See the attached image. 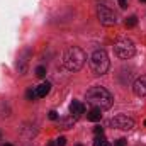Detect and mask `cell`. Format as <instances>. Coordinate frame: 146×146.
Wrapping results in <instances>:
<instances>
[{
	"label": "cell",
	"mask_w": 146,
	"mask_h": 146,
	"mask_svg": "<svg viewBox=\"0 0 146 146\" xmlns=\"http://www.w3.org/2000/svg\"><path fill=\"white\" fill-rule=\"evenodd\" d=\"M87 102H88L92 107L106 110V109H110V107H112L114 97L110 95L109 90H106L104 87H92V88L87 92Z\"/></svg>",
	"instance_id": "1"
},
{
	"label": "cell",
	"mask_w": 146,
	"mask_h": 146,
	"mask_svg": "<svg viewBox=\"0 0 146 146\" xmlns=\"http://www.w3.org/2000/svg\"><path fill=\"white\" fill-rule=\"evenodd\" d=\"M85 61H87V54H85V51H83L82 48H78V46L68 48V49L65 51V54H63V65H65V68L70 70V72H78V70H82V66L85 65Z\"/></svg>",
	"instance_id": "2"
},
{
	"label": "cell",
	"mask_w": 146,
	"mask_h": 146,
	"mask_svg": "<svg viewBox=\"0 0 146 146\" xmlns=\"http://www.w3.org/2000/svg\"><path fill=\"white\" fill-rule=\"evenodd\" d=\"M110 61L104 49H97L90 54V68L95 75H106L109 72Z\"/></svg>",
	"instance_id": "3"
},
{
	"label": "cell",
	"mask_w": 146,
	"mask_h": 146,
	"mask_svg": "<svg viewBox=\"0 0 146 146\" xmlns=\"http://www.w3.org/2000/svg\"><path fill=\"white\" fill-rule=\"evenodd\" d=\"M114 51H115V54H117L119 58H122V60H129V58L134 56L136 48H134V42H133L131 39L121 37V39L115 41V44H114Z\"/></svg>",
	"instance_id": "4"
},
{
	"label": "cell",
	"mask_w": 146,
	"mask_h": 146,
	"mask_svg": "<svg viewBox=\"0 0 146 146\" xmlns=\"http://www.w3.org/2000/svg\"><path fill=\"white\" fill-rule=\"evenodd\" d=\"M97 17L100 21V24H104V26H114L117 22L115 14L110 10L107 5H99L97 7Z\"/></svg>",
	"instance_id": "5"
},
{
	"label": "cell",
	"mask_w": 146,
	"mask_h": 146,
	"mask_svg": "<svg viewBox=\"0 0 146 146\" xmlns=\"http://www.w3.org/2000/svg\"><path fill=\"white\" fill-rule=\"evenodd\" d=\"M109 126L115 127V129H124V131H129V129H133V127H134V121H133L131 117L124 115V114H119V115H115V117H112V119H110V121H109Z\"/></svg>",
	"instance_id": "6"
},
{
	"label": "cell",
	"mask_w": 146,
	"mask_h": 146,
	"mask_svg": "<svg viewBox=\"0 0 146 146\" xmlns=\"http://www.w3.org/2000/svg\"><path fill=\"white\" fill-rule=\"evenodd\" d=\"M133 92L138 97H146V76L145 75L136 78V82L133 83Z\"/></svg>",
	"instance_id": "7"
},
{
	"label": "cell",
	"mask_w": 146,
	"mask_h": 146,
	"mask_svg": "<svg viewBox=\"0 0 146 146\" xmlns=\"http://www.w3.org/2000/svg\"><path fill=\"white\" fill-rule=\"evenodd\" d=\"M49 90H51V83L49 82H42L39 87H36V97H39V99L46 97L49 94Z\"/></svg>",
	"instance_id": "8"
},
{
	"label": "cell",
	"mask_w": 146,
	"mask_h": 146,
	"mask_svg": "<svg viewBox=\"0 0 146 146\" xmlns=\"http://www.w3.org/2000/svg\"><path fill=\"white\" fill-rule=\"evenodd\" d=\"M70 112H72L73 117H80V115L85 112V107H83V104H82V102H76V100H73L72 106H70Z\"/></svg>",
	"instance_id": "9"
},
{
	"label": "cell",
	"mask_w": 146,
	"mask_h": 146,
	"mask_svg": "<svg viewBox=\"0 0 146 146\" xmlns=\"http://www.w3.org/2000/svg\"><path fill=\"white\" fill-rule=\"evenodd\" d=\"M87 119H88V121H92V122L100 121V119H102V110L97 109V107H92V109L87 112Z\"/></svg>",
	"instance_id": "10"
},
{
	"label": "cell",
	"mask_w": 146,
	"mask_h": 146,
	"mask_svg": "<svg viewBox=\"0 0 146 146\" xmlns=\"http://www.w3.org/2000/svg\"><path fill=\"white\" fill-rule=\"evenodd\" d=\"M75 121H76V117H73V115H66V117L60 119V127H61V129H70V127H73Z\"/></svg>",
	"instance_id": "11"
},
{
	"label": "cell",
	"mask_w": 146,
	"mask_h": 146,
	"mask_svg": "<svg viewBox=\"0 0 146 146\" xmlns=\"http://www.w3.org/2000/svg\"><path fill=\"white\" fill-rule=\"evenodd\" d=\"M138 24V19H136V15H131V17H127L126 21H124V26L126 27H134Z\"/></svg>",
	"instance_id": "12"
},
{
	"label": "cell",
	"mask_w": 146,
	"mask_h": 146,
	"mask_svg": "<svg viewBox=\"0 0 146 146\" xmlns=\"http://www.w3.org/2000/svg\"><path fill=\"white\" fill-rule=\"evenodd\" d=\"M94 146H110V143L106 139V138H95V141H94Z\"/></svg>",
	"instance_id": "13"
},
{
	"label": "cell",
	"mask_w": 146,
	"mask_h": 146,
	"mask_svg": "<svg viewBox=\"0 0 146 146\" xmlns=\"http://www.w3.org/2000/svg\"><path fill=\"white\" fill-rule=\"evenodd\" d=\"M36 76L37 78H44V76H46V68H44V66H37L36 68Z\"/></svg>",
	"instance_id": "14"
},
{
	"label": "cell",
	"mask_w": 146,
	"mask_h": 146,
	"mask_svg": "<svg viewBox=\"0 0 146 146\" xmlns=\"http://www.w3.org/2000/svg\"><path fill=\"white\" fill-rule=\"evenodd\" d=\"M26 97H27V99H29V100H34V99H36V90H34V92H33V90H31V88H29V90H27V92H26Z\"/></svg>",
	"instance_id": "15"
},
{
	"label": "cell",
	"mask_w": 146,
	"mask_h": 146,
	"mask_svg": "<svg viewBox=\"0 0 146 146\" xmlns=\"http://www.w3.org/2000/svg\"><path fill=\"white\" fill-rule=\"evenodd\" d=\"M66 145V138H58L56 139V146H65Z\"/></svg>",
	"instance_id": "16"
},
{
	"label": "cell",
	"mask_w": 146,
	"mask_h": 146,
	"mask_svg": "<svg viewBox=\"0 0 146 146\" xmlns=\"http://www.w3.org/2000/svg\"><path fill=\"white\" fill-rule=\"evenodd\" d=\"M48 117H49V119H51V121H56V119H58V112H56V110H51V112H49V115H48Z\"/></svg>",
	"instance_id": "17"
},
{
	"label": "cell",
	"mask_w": 146,
	"mask_h": 146,
	"mask_svg": "<svg viewBox=\"0 0 146 146\" xmlns=\"http://www.w3.org/2000/svg\"><path fill=\"white\" fill-rule=\"evenodd\" d=\"M114 146H126V139H124V138L117 139V141H115V145H114Z\"/></svg>",
	"instance_id": "18"
},
{
	"label": "cell",
	"mask_w": 146,
	"mask_h": 146,
	"mask_svg": "<svg viewBox=\"0 0 146 146\" xmlns=\"http://www.w3.org/2000/svg\"><path fill=\"white\" fill-rule=\"evenodd\" d=\"M117 2H119L121 9H126V7H127V0H117Z\"/></svg>",
	"instance_id": "19"
},
{
	"label": "cell",
	"mask_w": 146,
	"mask_h": 146,
	"mask_svg": "<svg viewBox=\"0 0 146 146\" xmlns=\"http://www.w3.org/2000/svg\"><path fill=\"white\" fill-rule=\"evenodd\" d=\"M94 133H95V134H102V133H104V129H102L100 126H97V127L94 129Z\"/></svg>",
	"instance_id": "20"
},
{
	"label": "cell",
	"mask_w": 146,
	"mask_h": 146,
	"mask_svg": "<svg viewBox=\"0 0 146 146\" xmlns=\"http://www.w3.org/2000/svg\"><path fill=\"white\" fill-rule=\"evenodd\" d=\"M49 146H56V145H54V143H49Z\"/></svg>",
	"instance_id": "21"
},
{
	"label": "cell",
	"mask_w": 146,
	"mask_h": 146,
	"mask_svg": "<svg viewBox=\"0 0 146 146\" xmlns=\"http://www.w3.org/2000/svg\"><path fill=\"white\" fill-rule=\"evenodd\" d=\"M3 146H12V145H9V143H7V145H3Z\"/></svg>",
	"instance_id": "22"
},
{
	"label": "cell",
	"mask_w": 146,
	"mask_h": 146,
	"mask_svg": "<svg viewBox=\"0 0 146 146\" xmlns=\"http://www.w3.org/2000/svg\"><path fill=\"white\" fill-rule=\"evenodd\" d=\"M141 2H146V0H141Z\"/></svg>",
	"instance_id": "23"
},
{
	"label": "cell",
	"mask_w": 146,
	"mask_h": 146,
	"mask_svg": "<svg viewBox=\"0 0 146 146\" xmlns=\"http://www.w3.org/2000/svg\"><path fill=\"white\" fill-rule=\"evenodd\" d=\"M145 126H146V121H145Z\"/></svg>",
	"instance_id": "24"
},
{
	"label": "cell",
	"mask_w": 146,
	"mask_h": 146,
	"mask_svg": "<svg viewBox=\"0 0 146 146\" xmlns=\"http://www.w3.org/2000/svg\"><path fill=\"white\" fill-rule=\"evenodd\" d=\"M76 146H82V145H76Z\"/></svg>",
	"instance_id": "25"
}]
</instances>
